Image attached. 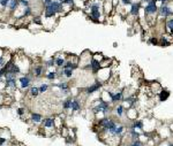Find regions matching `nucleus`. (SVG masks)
Wrapping results in <instances>:
<instances>
[{
	"instance_id": "nucleus-23",
	"label": "nucleus",
	"mask_w": 173,
	"mask_h": 146,
	"mask_svg": "<svg viewBox=\"0 0 173 146\" xmlns=\"http://www.w3.org/2000/svg\"><path fill=\"white\" fill-rule=\"evenodd\" d=\"M70 111H72V113H76V112L81 111V102L78 101V99H76V98H73Z\"/></svg>"
},
{
	"instance_id": "nucleus-29",
	"label": "nucleus",
	"mask_w": 173,
	"mask_h": 146,
	"mask_svg": "<svg viewBox=\"0 0 173 146\" xmlns=\"http://www.w3.org/2000/svg\"><path fill=\"white\" fill-rule=\"evenodd\" d=\"M112 62H113L112 59L105 58L103 61L100 62V68H111V66H112Z\"/></svg>"
},
{
	"instance_id": "nucleus-8",
	"label": "nucleus",
	"mask_w": 173,
	"mask_h": 146,
	"mask_svg": "<svg viewBox=\"0 0 173 146\" xmlns=\"http://www.w3.org/2000/svg\"><path fill=\"white\" fill-rule=\"evenodd\" d=\"M45 67L44 65H40V63H36V65H32L31 67V75L34 76L35 78H40L44 76V73H45Z\"/></svg>"
},
{
	"instance_id": "nucleus-13",
	"label": "nucleus",
	"mask_w": 173,
	"mask_h": 146,
	"mask_svg": "<svg viewBox=\"0 0 173 146\" xmlns=\"http://www.w3.org/2000/svg\"><path fill=\"white\" fill-rule=\"evenodd\" d=\"M53 58H54V62H56V67L59 69V68H62L64 65L66 63L67 55H62V53H58L57 55H54Z\"/></svg>"
},
{
	"instance_id": "nucleus-11",
	"label": "nucleus",
	"mask_w": 173,
	"mask_h": 146,
	"mask_svg": "<svg viewBox=\"0 0 173 146\" xmlns=\"http://www.w3.org/2000/svg\"><path fill=\"white\" fill-rule=\"evenodd\" d=\"M157 135L160 137V139H170V137L173 136V133L171 132V130L169 129V127H160V128H158ZM170 140H171V139H170Z\"/></svg>"
},
{
	"instance_id": "nucleus-26",
	"label": "nucleus",
	"mask_w": 173,
	"mask_h": 146,
	"mask_svg": "<svg viewBox=\"0 0 173 146\" xmlns=\"http://www.w3.org/2000/svg\"><path fill=\"white\" fill-rule=\"evenodd\" d=\"M62 68H64V69H73V70H75L76 68H78V63H75V62H72V61H69V60H66V63L64 65Z\"/></svg>"
},
{
	"instance_id": "nucleus-10",
	"label": "nucleus",
	"mask_w": 173,
	"mask_h": 146,
	"mask_svg": "<svg viewBox=\"0 0 173 146\" xmlns=\"http://www.w3.org/2000/svg\"><path fill=\"white\" fill-rule=\"evenodd\" d=\"M172 37H171V35H169V34H163V35H160L159 37H158V45H160V46H163V47H167V46H170V45L172 44Z\"/></svg>"
},
{
	"instance_id": "nucleus-9",
	"label": "nucleus",
	"mask_w": 173,
	"mask_h": 146,
	"mask_svg": "<svg viewBox=\"0 0 173 146\" xmlns=\"http://www.w3.org/2000/svg\"><path fill=\"white\" fill-rule=\"evenodd\" d=\"M143 9L142 2L137 1V2H133L129 8V15L130 16H134V18H138L140 16V12Z\"/></svg>"
},
{
	"instance_id": "nucleus-24",
	"label": "nucleus",
	"mask_w": 173,
	"mask_h": 146,
	"mask_svg": "<svg viewBox=\"0 0 173 146\" xmlns=\"http://www.w3.org/2000/svg\"><path fill=\"white\" fill-rule=\"evenodd\" d=\"M19 8V0H11L7 7V10L9 13H14L16 9Z\"/></svg>"
},
{
	"instance_id": "nucleus-21",
	"label": "nucleus",
	"mask_w": 173,
	"mask_h": 146,
	"mask_svg": "<svg viewBox=\"0 0 173 146\" xmlns=\"http://www.w3.org/2000/svg\"><path fill=\"white\" fill-rule=\"evenodd\" d=\"M126 113V109L125 107L122 106V104H118V105H116V107H114V114L118 116V117H122V116L125 115Z\"/></svg>"
},
{
	"instance_id": "nucleus-4",
	"label": "nucleus",
	"mask_w": 173,
	"mask_h": 146,
	"mask_svg": "<svg viewBox=\"0 0 173 146\" xmlns=\"http://www.w3.org/2000/svg\"><path fill=\"white\" fill-rule=\"evenodd\" d=\"M92 54L89 51H84L80 57H78V67H81L83 69H89Z\"/></svg>"
},
{
	"instance_id": "nucleus-39",
	"label": "nucleus",
	"mask_w": 173,
	"mask_h": 146,
	"mask_svg": "<svg viewBox=\"0 0 173 146\" xmlns=\"http://www.w3.org/2000/svg\"><path fill=\"white\" fill-rule=\"evenodd\" d=\"M169 129H170V130H171V132L173 133V123L170 124V125H169Z\"/></svg>"
},
{
	"instance_id": "nucleus-28",
	"label": "nucleus",
	"mask_w": 173,
	"mask_h": 146,
	"mask_svg": "<svg viewBox=\"0 0 173 146\" xmlns=\"http://www.w3.org/2000/svg\"><path fill=\"white\" fill-rule=\"evenodd\" d=\"M43 65H44V67H45V68H50V69H52V68H54V67H56L54 58L52 57V58H50L49 60H45Z\"/></svg>"
},
{
	"instance_id": "nucleus-5",
	"label": "nucleus",
	"mask_w": 173,
	"mask_h": 146,
	"mask_svg": "<svg viewBox=\"0 0 173 146\" xmlns=\"http://www.w3.org/2000/svg\"><path fill=\"white\" fill-rule=\"evenodd\" d=\"M112 77V69L111 68H100L99 71L97 73V80L105 84L106 82L111 80Z\"/></svg>"
},
{
	"instance_id": "nucleus-2",
	"label": "nucleus",
	"mask_w": 173,
	"mask_h": 146,
	"mask_svg": "<svg viewBox=\"0 0 173 146\" xmlns=\"http://www.w3.org/2000/svg\"><path fill=\"white\" fill-rule=\"evenodd\" d=\"M158 6L156 4L154 0H151L150 2L146 4V6L143 7V12H144V15H146V20L147 21H150V18H154L156 14L158 13Z\"/></svg>"
},
{
	"instance_id": "nucleus-31",
	"label": "nucleus",
	"mask_w": 173,
	"mask_h": 146,
	"mask_svg": "<svg viewBox=\"0 0 173 146\" xmlns=\"http://www.w3.org/2000/svg\"><path fill=\"white\" fill-rule=\"evenodd\" d=\"M9 1H11V0H0V9H1V10H7Z\"/></svg>"
},
{
	"instance_id": "nucleus-34",
	"label": "nucleus",
	"mask_w": 173,
	"mask_h": 146,
	"mask_svg": "<svg viewBox=\"0 0 173 146\" xmlns=\"http://www.w3.org/2000/svg\"><path fill=\"white\" fill-rule=\"evenodd\" d=\"M127 146H146V145H144V143L141 142L140 139H136V140H133V142H130Z\"/></svg>"
},
{
	"instance_id": "nucleus-35",
	"label": "nucleus",
	"mask_w": 173,
	"mask_h": 146,
	"mask_svg": "<svg viewBox=\"0 0 173 146\" xmlns=\"http://www.w3.org/2000/svg\"><path fill=\"white\" fill-rule=\"evenodd\" d=\"M148 43L151 45H158V37H155V36H151L149 39H148Z\"/></svg>"
},
{
	"instance_id": "nucleus-1",
	"label": "nucleus",
	"mask_w": 173,
	"mask_h": 146,
	"mask_svg": "<svg viewBox=\"0 0 173 146\" xmlns=\"http://www.w3.org/2000/svg\"><path fill=\"white\" fill-rule=\"evenodd\" d=\"M110 108H111V102L104 101L99 98V99H97V101L95 104H92L91 111L95 115L103 114L104 116H108V114L110 113Z\"/></svg>"
},
{
	"instance_id": "nucleus-40",
	"label": "nucleus",
	"mask_w": 173,
	"mask_h": 146,
	"mask_svg": "<svg viewBox=\"0 0 173 146\" xmlns=\"http://www.w3.org/2000/svg\"><path fill=\"white\" fill-rule=\"evenodd\" d=\"M151 0H141V2H146V4H148V2H150Z\"/></svg>"
},
{
	"instance_id": "nucleus-37",
	"label": "nucleus",
	"mask_w": 173,
	"mask_h": 146,
	"mask_svg": "<svg viewBox=\"0 0 173 146\" xmlns=\"http://www.w3.org/2000/svg\"><path fill=\"white\" fill-rule=\"evenodd\" d=\"M52 2H53V0H42L43 7H45V6H49V5H51Z\"/></svg>"
},
{
	"instance_id": "nucleus-30",
	"label": "nucleus",
	"mask_w": 173,
	"mask_h": 146,
	"mask_svg": "<svg viewBox=\"0 0 173 146\" xmlns=\"http://www.w3.org/2000/svg\"><path fill=\"white\" fill-rule=\"evenodd\" d=\"M38 89H39V93H46L49 91V89H50V85L48 83H42L38 86Z\"/></svg>"
},
{
	"instance_id": "nucleus-17",
	"label": "nucleus",
	"mask_w": 173,
	"mask_h": 146,
	"mask_svg": "<svg viewBox=\"0 0 173 146\" xmlns=\"http://www.w3.org/2000/svg\"><path fill=\"white\" fill-rule=\"evenodd\" d=\"M89 69L91 70V73L92 74H95V75H97V73L99 71L100 69V62L97 61L96 59H91V62H90V66H89Z\"/></svg>"
},
{
	"instance_id": "nucleus-16",
	"label": "nucleus",
	"mask_w": 173,
	"mask_h": 146,
	"mask_svg": "<svg viewBox=\"0 0 173 146\" xmlns=\"http://www.w3.org/2000/svg\"><path fill=\"white\" fill-rule=\"evenodd\" d=\"M114 9V6H113L112 1H104L103 2V14L105 16H108L110 14L112 13V10Z\"/></svg>"
},
{
	"instance_id": "nucleus-7",
	"label": "nucleus",
	"mask_w": 173,
	"mask_h": 146,
	"mask_svg": "<svg viewBox=\"0 0 173 146\" xmlns=\"http://www.w3.org/2000/svg\"><path fill=\"white\" fill-rule=\"evenodd\" d=\"M173 15V12L171 7H170V5H160V7L158 8V18L160 20H166L167 18L170 16H172Z\"/></svg>"
},
{
	"instance_id": "nucleus-20",
	"label": "nucleus",
	"mask_w": 173,
	"mask_h": 146,
	"mask_svg": "<svg viewBox=\"0 0 173 146\" xmlns=\"http://www.w3.org/2000/svg\"><path fill=\"white\" fill-rule=\"evenodd\" d=\"M54 88H57L59 91H65V90H70V86H69V83L66 82V81H60L54 84Z\"/></svg>"
},
{
	"instance_id": "nucleus-6",
	"label": "nucleus",
	"mask_w": 173,
	"mask_h": 146,
	"mask_svg": "<svg viewBox=\"0 0 173 146\" xmlns=\"http://www.w3.org/2000/svg\"><path fill=\"white\" fill-rule=\"evenodd\" d=\"M102 88H103V83L102 82H99V81L96 78L95 82L92 83L91 85H89L88 88H86V90H84V93H86V96H92V94H95L96 92H98V91H100L102 90Z\"/></svg>"
},
{
	"instance_id": "nucleus-15",
	"label": "nucleus",
	"mask_w": 173,
	"mask_h": 146,
	"mask_svg": "<svg viewBox=\"0 0 173 146\" xmlns=\"http://www.w3.org/2000/svg\"><path fill=\"white\" fill-rule=\"evenodd\" d=\"M164 29L167 31L169 35H173V15L164 20Z\"/></svg>"
},
{
	"instance_id": "nucleus-22",
	"label": "nucleus",
	"mask_w": 173,
	"mask_h": 146,
	"mask_svg": "<svg viewBox=\"0 0 173 146\" xmlns=\"http://www.w3.org/2000/svg\"><path fill=\"white\" fill-rule=\"evenodd\" d=\"M170 96H171V93H170L169 90H166V89H163V90H162V91L158 93V99H159L160 102L166 101V100H167V99L170 98Z\"/></svg>"
},
{
	"instance_id": "nucleus-33",
	"label": "nucleus",
	"mask_w": 173,
	"mask_h": 146,
	"mask_svg": "<svg viewBox=\"0 0 173 146\" xmlns=\"http://www.w3.org/2000/svg\"><path fill=\"white\" fill-rule=\"evenodd\" d=\"M28 6H30V1L29 0H19V7L26 8Z\"/></svg>"
},
{
	"instance_id": "nucleus-27",
	"label": "nucleus",
	"mask_w": 173,
	"mask_h": 146,
	"mask_svg": "<svg viewBox=\"0 0 173 146\" xmlns=\"http://www.w3.org/2000/svg\"><path fill=\"white\" fill-rule=\"evenodd\" d=\"M29 94H30V97L31 98H36V97H38L39 94V89H38V86H31L30 89H29Z\"/></svg>"
},
{
	"instance_id": "nucleus-19",
	"label": "nucleus",
	"mask_w": 173,
	"mask_h": 146,
	"mask_svg": "<svg viewBox=\"0 0 173 146\" xmlns=\"http://www.w3.org/2000/svg\"><path fill=\"white\" fill-rule=\"evenodd\" d=\"M58 77V70L57 69H50V70L46 71V74H45V78L50 82H53V81H56V78Z\"/></svg>"
},
{
	"instance_id": "nucleus-12",
	"label": "nucleus",
	"mask_w": 173,
	"mask_h": 146,
	"mask_svg": "<svg viewBox=\"0 0 173 146\" xmlns=\"http://www.w3.org/2000/svg\"><path fill=\"white\" fill-rule=\"evenodd\" d=\"M129 129H134L136 131L142 133L144 131V120L142 119H136L135 121L132 122L130 124V128Z\"/></svg>"
},
{
	"instance_id": "nucleus-38",
	"label": "nucleus",
	"mask_w": 173,
	"mask_h": 146,
	"mask_svg": "<svg viewBox=\"0 0 173 146\" xmlns=\"http://www.w3.org/2000/svg\"><path fill=\"white\" fill-rule=\"evenodd\" d=\"M170 1H171V0H160V4H162V5H167V4H170Z\"/></svg>"
},
{
	"instance_id": "nucleus-36",
	"label": "nucleus",
	"mask_w": 173,
	"mask_h": 146,
	"mask_svg": "<svg viewBox=\"0 0 173 146\" xmlns=\"http://www.w3.org/2000/svg\"><path fill=\"white\" fill-rule=\"evenodd\" d=\"M120 2L122 6H132V4L134 2L133 0H120Z\"/></svg>"
},
{
	"instance_id": "nucleus-32",
	"label": "nucleus",
	"mask_w": 173,
	"mask_h": 146,
	"mask_svg": "<svg viewBox=\"0 0 173 146\" xmlns=\"http://www.w3.org/2000/svg\"><path fill=\"white\" fill-rule=\"evenodd\" d=\"M26 113H27L26 108H23V107H19V108L16 109V114L20 116L22 120H23V116L26 115Z\"/></svg>"
},
{
	"instance_id": "nucleus-14",
	"label": "nucleus",
	"mask_w": 173,
	"mask_h": 146,
	"mask_svg": "<svg viewBox=\"0 0 173 146\" xmlns=\"http://www.w3.org/2000/svg\"><path fill=\"white\" fill-rule=\"evenodd\" d=\"M30 122L32 124H35V125H38V124H42V122H43L44 120V116L42 115V114H39V113H31L30 114Z\"/></svg>"
},
{
	"instance_id": "nucleus-18",
	"label": "nucleus",
	"mask_w": 173,
	"mask_h": 146,
	"mask_svg": "<svg viewBox=\"0 0 173 146\" xmlns=\"http://www.w3.org/2000/svg\"><path fill=\"white\" fill-rule=\"evenodd\" d=\"M125 114H126V116H127V119L130 120L132 122L137 119V111L135 109V107H132L129 109H127Z\"/></svg>"
},
{
	"instance_id": "nucleus-25",
	"label": "nucleus",
	"mask_w": 173,
	"mask_h": 146,
	"mask_svg": "<svg viewBox=\"0 0 173 146\" xmlns=\"http://www.w3.org/2000/svg\"><path fill=\"white\" fill-rule=\"evenodd\" d=\"M72 101H73V98L72 97H67L65 98V100L62 101V111H69L70 109V106H72Z\"/></svg>"
},
{
	"instance_id": "nucleus-3",
	"label": "nucleus",
	"mask_w": 173,
	"mask_h": 146,
	"mask_svg": "<svg viewBox=\"0 0 173 146\" xmlns=\"http://www.w3.org/2000/svg\"><path fill=\"white\" fill-rule=\"evenodd\" d=\"M31 82L32 78L30 77V73L29 74H22L19 78H17V84H19V89L24 91V90H29L31 88Z\"/></svg>"
}]
</instances>
